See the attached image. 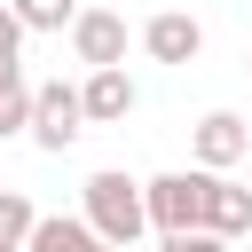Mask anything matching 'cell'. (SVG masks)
I'll list each match as a JSON object with an SVG mask.
<instances>
[{
	"mask_svg": "<svg viewBox=\"0 0 252 252\" xmlns=\"http://www.w3.org/2000/svg\"><path fill=\"white\" fill-rule=\"evenodd\" d=\"M87 220L102 228V244H134V236H158V228H150V189H142V181H126L118 165L87 173Z\"/></svg>",
	"mask_w": 252,
	"mask_h": 252,
	"instance_id": "1",
	"label": "cell"
},
{
	"mask_svg": "<svg viewBox=\"0 0 252 252\" xmlns=\"http://www.w3.org/2000/svg\"><path fill=\"white\" fill-rule=\"evenodd\" d=\"M150 189V228L173 244V236H189V228H205V173H158V181H142Z\"/></svg>",
	"mask_w": 252,
	"mask_h": 252,
	"instance_id": "2",
	"label": "cell"
},
{
	"mask_svg": "<svg viewBox=\"0 0 252 252\" xmlns=\"http://www.w3.org/2000/svg\"><path fill=\"white\" fill-rule=\"evenodd\" d=\"M87 126H94V118H87V87L47 79V87H39V102H32V142H39V150H71Z\"/></svg>",
	"mask_w": 252,
	"mask_h": 252,
	"instance_id": "3",
	"label": "cell"
},
{
	"mask_svg": "<svg viewBox=\"0 0 252 252\" xmlns=\"http://www.w3.org/2000/svg\"><path fill=\"white\" fill-rule=\"evenodd\" d=\"M142 47H150V63H197L205 55V24L181 16V8H158L142 24Z\"/></svg>",
	"mask_w": 252,
	"mask_h": 252,
	"instance_id": "4",
	"label": "cell"
},
{
	"mask_svg": "<svg viewBox=\"0 0 252 252\" xmlns=\"http://www.w3.org/2000/svg\"><path fill=\"white\" fill-rule=\"evenodd\" d=\"M71 55H79V63H126V16H110V8H79V24H71Z\"/></svg>",
	"mask_w": 252,
	"mask_h": 252,
	"instance_id": "5",
	"label": "cell"
},
{
	"mask_svg": "<svg viewBox=\"0 0 252 252\" xmlns=\"http://www.w3.org/2000/svg\"><path fill=\"white\" fill-rule=\"evenodd\" d=\"M189 142H197V165H220V173H228V165H236V158L252 150V126H244L236 110H205Z\"/></svg>",
	"mask_w": 252,
	"mask_h": 252,
	"instance_id": "6",
	"label": "cell"
},
{
	"mask_svg": "<svg viewBox=\"0 0 252 252\" xmlns=\"http://www.w3.org/2000/svg\"><path fill=\"white\" fill-rule=\"evenodd\" d=\"M205 228L213 236H252V189H236L220 165H205Z\"/></svg>",
	"mask_w": 252,
	"mask_h": 252,
	"instance_id": "7",
	"label": "cell"
},
{
	"mask_svg": "<svg viewBox=\"0 0 252 252\" xmlns=\"http://www.w3.org/2000/svg\"><path fill=\"white\" fill-rule=\"evenodd\" d=\"M134 110V79H126V63H87V118L94 126H118Z\"/></svg>",
	"mask_w": 252,
	"mask_h": 252,
	"instance_id": "8",
	"label": "cell"
},
{
	"mask_svg": "<svg viewBox=\"0 0 252 252\" xmlns=\"http://www.w3.org/2000/svg\"><path fill=\"white\" fill-rule=\"evenodd\" d=\"M87 244H102V228L94 220H32V252H87Z\"/></svg>",
	"mask_w": 252,
	"mask_h": 252,
	"instance_id": "9",
	"label": "cell"
},
{
	"mask_svg": "<svg viewBox=\"0 0 252 252\" xmlns=\"http://www.w3.org/2000/svg\"><path fill=\"white\" fill-rule=\"evenodd\" d=\"M32 102H39V87H32L24 71H8V79H0V142H8V134H32Z\"/></svg>",
	"mask_w": 252,
	"mask_h": 252,
	"instance_id": "10",
	"label": "cell"
},
{
	"mask_svg": "<svg viewBox=\"0 0 252 252\" xmlns=\"http://www.w3.org/2000/svg\"><path fill=\"white\" fill-rule=\"evenodd\" d=\"M32 197L24 189H0V252H16V244H32Z\"/></svg>",
	"mask_w": 252,
	"mask_h": 252,
	"instance_id": "11",
	"label": "cell"
},
{
	"mask_svg": "<svg viewBox=\"0 0 252 252\" xmlns=\"http://www.w3.org/2000/svg\"><path fill=\"white\" fill-rule=\"evenodd\" d=\"M16 16H24L32 32H71V24H79V0H16Z\"/></svg>",
	"mask_w": 252,
	"mask_h": 252,
	"instance_id": "12",
	"label": "cell"
},
{
	"mask_svg": "<svg viewBox=\"0 0 252 252\" xmlns=\"http://www.w3.org/2000/svg\"><path fill=\"white\" fill-rule=\"evenodd\" d=\"M24 16H16V0H0V63H16V47H24Z\"/></svg>",
	"mask_w": 252,
	"mask_h": 252,
	"instance_id": "13",
	"label": "cell"
},
{
	"mask_svg": "<svg viewBox=\"0 0 252 252\" xmlns=\"http://www.w3.org/2000/svg\"><path fill=\"white\" fill-rule=\"evenodd\" d=\"M244 63H252V55H244Z\"/></svg>",
	"mask_w": 252,
	"mask_h": 252,
	"instance_id": "14",
	"label": "cell"
}]
</instances>
